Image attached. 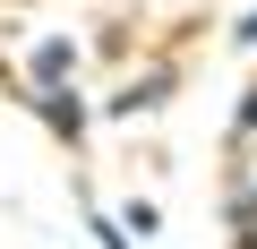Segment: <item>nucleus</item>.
<instances>
[{
  "instance_id": "1",
  "label": "nucleus",
  "mask_w": 257,
  "mask_h": 249,
  "mask_svg": "<svg viewBox=\"0 0 257 249\" xmlns=\"http://www.w3.org/2000/svg\"><path fill=\"white\" fill-rule=\"evenodd\" d=\"M240 43H257V18H248V26H240Z\"/></svg>"
},
{
  "instance_id": "2",
  "label": "nucleus",
  "mask_w": 257,
  "mask_h": 249,
  "mask_svg": "<svg viewBox=\"0 0 257 249\" xmlns=\"http://www.w3.org/2000/svg\"><path fill=\"white\" fill-rule=\"evenodd\" d=\"M248 120H257V103H248Z\"/></svg>"
}]
</instances>
